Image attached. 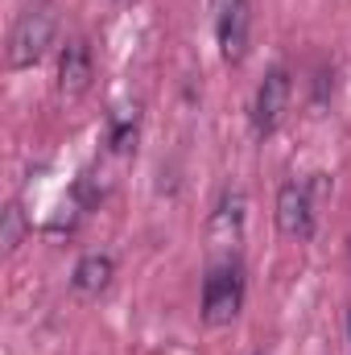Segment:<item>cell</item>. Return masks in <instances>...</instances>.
I'll use <instances>...</instances> for the list:
<instances>
[{
	"instance_id": "cell-8",
	"label": "cell",
	"mask_w": 351,
	"mask_h": 355,
	"mask_svg": "<svg viewBox=\"0 0 351 355\" xmlns=\"http://www.w3.org/2000/svg\"><path fill=\"white\" fill-rule=\"evenodd\" d=\"M112 277H116V265H112V257H103V252H91V257H83V261L75 265V277H71V285H75V293H83V297H95V293H103V289L112 285Z\"/></svg>"
},
{
	"instance_id": "cell-2",
	"label": "cell",
	"mask_w": 351,
	"mask_h": 355,
	"mask_svg": "<svg viewBox=\"0 0 351 355\" xmlns=\"http://www.w3.org/2000/svg\"><path fill=\"white\" fill-rule=\"evenodd\" d=\"M244 306V272L236 261H219L207 268L203 281V322L207 327H228Z\"/></svg>"
},
{
	"instance_id": "cell-1",
	"label": "cell",
	"mask_w": 351,
	"mask_h": 355,
	"mask_svg": "<svg viewBox=\"0 0 351 355\" xmlns=\"http://www.w3.org/2000/svg\"><path fill=\"white\" fill-rule=\"evenodd\" d=\"M54 33H58V8L50 0H33L12 21V33H8V67L12 71H25V67L42 62L46 50L54 46Z\"/></svg>"
},
{
	"instance_id": "cell-4",
	"label": "cell",
	"mask_w": 351,
	"mask_h": 355,
	"mask_svg": "<svg viewBox=\"0 0 351 355\" xmlns=\"http://www.w3.org/2000/svg\"><path fill=\"white\" fill-rule=\"evenodd\" d=\"M215 8V37H219V54L228 62H240L248 54V0H211Z\"/></svg>"
},
{
	"instance_id": "cell-10",
	"label": "cell",
	"mask_w": 351,
	"mask_h": 355,
	"mask_svg": "<svg viewBox=\"0 0 351 355\" xmlns=\"http://www.w3.org/2000/svg\"><path fill=\"white\" fill-rule=\"evenodd\" d=\"M21 236H25V211H21L17 202H8V207H4V232H0L4 252H17V248H21Z\"/></svg>"
},
{
	"instance_id": "cell-3",
	"label": "cell",
	"mask_w": 351,
	"mask_h": 355,
	"mask_svg": "<svg viewBox=\"0 0 351 355\" xmlns=\"http://www.w3.org/2000/svg\"><path fill=\"white\" fill-rule=\"evenodd\" d=\"M289 71L285 67H273L268 75L261 79V87H257V99H252V128L268 137V132H277V124L285 120V112H289Z\"/></svg>"
},
{
	"instance_id": "cell-7",
	"label": "cell",
	"mask_w": 351,
	"mask_h": 355,
	"mask_svg": "<svg viewBox=\"0 0 351 355\" xmlns=\"http://www.w3.org/2000/svg\"><path fill=\"white\" fill-rule=\"evenodd\" d=\"M240 232H244V194L240 190H228L219 198L215 215H211V244L228 248V244L240 240Z\"/></svg>"
},
{
	"instance_id": "cell-9",
	"label": "cell",
	"mask_w": 351,
	"mask_h": 355,
	"mask_svg": "<svg viewBox=\"0 0 351 355\" xmlns=\"http://www.w3.org/2000/svg\"><path fill=\"white\" fill-rule=\"evenodd\" d=\"M137 141V107H116L112 112V149L124 153Z\"/></svg>"
},
{
	"instance_id": "cell-5",
	"label": "cell",
	"mask_w": 351,
	"mask_h": 355,
	"mask_svg": "<svg viewBox=\"0 0 351 355\" xmlns=\"http://www.w3.org/2000/svg\"><path fill=\"white\" fill-rule=\"evenodd\" d=\"M277 227L289 240H306L314 232V202H310L306 186H298V182L281 186V194H277Z\"/></svg>"
},
{
	"instance_id": "cell-6",
	"label": "cell",
	"mask_w": 351,
	"mask_h": 355,
	"mask_svg": "<svg viewBox=\"0 0 351 355\" xmlns=\"http://www.w3.org/2000/svg\"><path fill=\"white\" fill-rule=\"evenodd\" d=\"M91 79H95L91 46L83 37L67 42V46H62V58H58V91H62L67 99H79V95L91 87Z\"/></svg>"
}]
</instances>
